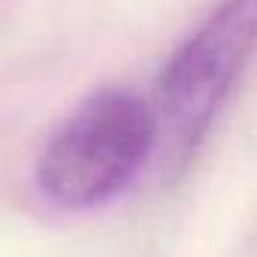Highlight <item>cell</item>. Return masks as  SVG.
Returning a JSON list of instances; mask_svg holds the SVG:
<instances>
[{
  "mask_svg": "<svg viewBox=\"0 0 257 257\" xmlns=\"http://www.w3.org/2000/svg\"><path fill=\"white\" fill-rule=\"evenodd\" d=\"M155 149L152 103L131 91H100L52 134L37 161V185L61 209H94L131 188Z\"/></svg>",
  "mask_w": 257,
  "mask_h": 257,
  "instance_id": "6da1fadb",
  "label": "cell"
},
{
  "mask_svg": "<svg viewBox=\"0 0 257 257\" xmlns=\"http://www.w3.org/2000/svg\"><path fill=\"white\" fill-rule=\"evenodd\" d=\"M257 52V0H224L173 52L155 85L158 146L188 164Z\"/></svg>",
  "mask_w": 257,
  "mask_h": 257,
  "instance_id": "7a4b0ae2",
  "label": "cell"
}]
</instances>
